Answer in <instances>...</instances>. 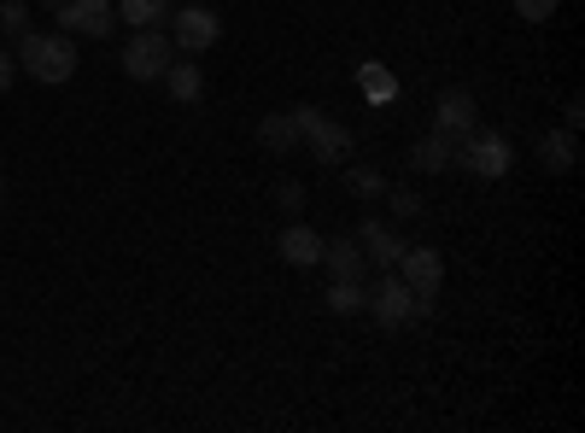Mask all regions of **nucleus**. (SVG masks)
I'll list each match as a JSON object with an SVG mask.
<instances>
[{
  "mask_svg": "<svg viewBox=\"0 0 585 433\" xmlns=\"http://www.w3.org/2000/svg\"><path fill=\"white\" fill-rule=\"evenodd\" d=\"M322 264H328V276L333 281H363V246L358 235H340V240H322Z\"/></svg>",
  "mask_w": 585,
  "mask_h": 433,
  "instance_id": "11",
  "label": "nucleus"
},
{
  "mask_svg": "<svg viewBox=\"0 0 585 433\" xmlns=\"http://www.w3.org/2000/svg\"><path fill=\"white\" fill-rule=\"evenodd\" d=\"M456 164H463L469 176L497 182V176L510 171V141L497 135V130H480V123H474V130L463 135V147H456Z\"/></svg>",
  "mask_w": 585,
  "mask_h": 433,
  "instance_id": "5",
  "label": "nucleus"
},
{
  "mask_svg": "<svg viewBox=\"0 0 585 433\" xmlns=\"http://www.w3.org/2000/svg\"><path fill=\"white\" fill-rule=\"evenodd\" d=\"M276 252L292 264V270H317L322 264V235L305 229V223H287V229L276 235Z\"/></svg>",
  "mask_w": 585,
  "mask_h": 433,
  "instance_id": "10",
  "label": "nucleus"
},
{
  "mask_svg": "<svg viewBox=\"0 0 585 433\" xmlns=\"http://www.w3.org/2000/svg\"><path fill=\"white\" fill-rule=\"evenodd\" d=\"M258 141H264V147L269 153H299V123H292V112H269L264 123H258Z\"/></svg>",
  "mask_w": 585,
  "mask_h": 433,
  "instance_id": "15",
  "label": "nucleus"
},
{
  "mask_svg": "<svg viewBox=\"0 0 585 433\" xmlns=\"http://www.w3.org/2000/svg\"><path fill=\"white\" fill-rule=\"evenodd\" d=\"M392 270H399V281L415 299H433L439 287H445V258H439L433 246H404V258L392 264Z\"/></svg>",
  "mask_w": 585,
  "mask_h": 433,
  "instance_id": "7",
  "label": "nucleus"
},
{
  "mask_svg": "<svg viewBox=\"0 0 585 433\" xmlns=\"http://www.w3.org/2000/svg\"><path fill=\"white\" fill-rule=\"evenodd\" d=\"M381 199L392 205V217H404V223H410V217H422V194H415V188H387Z\"/></svg>",
  "mask_w": 585,
  "mask_h": 433,
  "instance_id": "22",
  "label": "nucleus"
},
{
  "mask_svg": "<svg viewBox=\"0 0 585 433\" xmlns=\"http://www.w3.org/2000/svg\"><path fill=\"white\" fill-rule=\"evenodd\" d=\"M433 130L439 135H451V141H463L474 130V94L469 89H445L439 94V106H433Z\"/></svg>",
  "mask_w": 585,
  "mask_h": 433,
  "instance_id": "9",
  "label": "nucleus"
},
{
  "mask_svg": "<svg viewBox=\"0 0 585 433\" xmlns=\"http://www.w3.org/2000/svg\"><path fill=\"white\" fill-rule=\"evenodd\" d=\"M117 18H130L135 30H158L171 18V0H117Z\"/></svg>",
  "mask_w": 585,
  "mask_h": 433,
  "instance_id": "17",
  "label": "nucleus"
},
{
  "mask_svg": "<svg viewBox=\"0 0 585 433\" xmlns=\"http://www.w3.org/2000/svg\"><path fill=\"white\" fill-rule=\"evenodd\" d=\"M562 112H568V130H579V123H585V100L568 94V106H562Z\"/></svg>",
  "mask_w": 585,
  "mask_h": 433,
  "instance_id": "26",
  "label": "nucleus"
},
{
  "mask_svg": "<svg viewBox=\"0 0 585 433\" xmlns=\"http://www.w3.org/2000/svg\"><path fill=\"white\" fill-rule=\"evenodd\" d=\"M12 76H18V53H7V48H0V94L12 89Z\"/></svg>",
  "mask_w": 585,
  "mask_h": 433,
  "instance_id": "25",
  "label": "nucleus"
},
{
  "mask_svg": "<svg viewBox=\"0 0 585 433\" xmlns=\"http://www.w3.org/2000/svg\"><path fill=\"white\" fill-rule=\"evenodd\" d=\"M41 7H59V0H41Z\"/></svg>",
  "mask_w": 585,
  "mask_h": 433,
  "instance_id": "28",
  "label": "nucleus"
},
{
  "mask_svg": "<svg viewBox=\"0 0 585 433\" xmlns=\"http://www.w3.org/2000/svg\"><path fill=\"white\" fill-rule=\"evenodd\" d=\"M292 123H299V147L317 153V164H346L351 158V130L346 123L322 117L317 106H292Z\"/></svg>",
  "mask_w": 585,
  "mask_h": 433,
  "instance_id": "2",
  "label": "nucleus"
},
{
  "mask_svg": "<svg viewBox=\"0 0 585 433\" xmlns=\"http://www.w3.org/2000/svg\"><path fill=\"white\" fill-rule=\"evenodd\" d=\"M363 305H369V317L381 322V328H404L410 317H428V311H433V299H415L399 276L363 287Z\"/></svg>",
  "mask_w": 585,
  "mask_h": 433,
  "instance_id": "3",
  "label": "nucleus"
},
{
  "mask_svg": "<svg viewBox=\"0 0 585 433\" xmlns=\"http://www.w3.org/2000/svg\"><path fill=\"white\" fill-rule=\"evenodd\" d=\"M358 82L369 89V100H381V106H387L392 94H399V82H392V71H381V65H358Z\"/></svg>",
  "mask_w": 585,
  "mask_h": 433,
  "instance_id": "19",
  "label": "nucleus"
},
{
  "mask_svg": "<svg viewBox=\"0 0 585 433\" xmlns=\"http://www.w3.org/2000/svg\"><path fill=\"white\" fill-rule=\"evenodd\" d=\"M171 59H176V41L164 35V30H135L117 65H123V76H130V82H158L164 71H171Z\"/></svg>",
  "mask_w": 585,
  "mask_h": 433,
  "instance_id": "4",
  "label": "nucleus"
},
{
  "mask_svg": "<svg viewBox=\"0 0 585 433\" xmlns=\"http://www.w3.org/2000/svg\"><path fill=\"white\" fill-rule=\"evenodd\" d=\"M451 158H456V141L451 135H422L410 147V171H422V176H439V171H451Z\"/></svg>",
  "mask_w": 585,
  "mask_h": 433,
  "instance_id": "12",
  "label": "nucleus"
},
{
  "mask_svg": "<svg viewBox=\"0 0 585 433\" xmlns=\"http://www.w3.org/2000/svg\"><path fill=\"white\" fill-rule=\"evenodd\" d=\"M0 30H7L12 41L30 35V7H24V0H0Z\"/></svg>",
  "mask_w": 585,
  "mask_h": 433,
  "instance_id": "20",
  "label": "nucleus"
},
{
  "mask_svg": "<svg viewBox=\"0 0 585 433\" xmlns=\"http://www.w3.org/2000/svg\"><path fill=\"white\" fill-rule=\"evenodd\" d=\"M538 164H545L551 176H568L574 164H579V147H574V130H551V135H538Z\"/></svg>",
  "mask_w": 585,
  "mask_h": 433,
  "instance_id": "14",
  "label": "nucleus"
},
{
  "mask_svg": "<svg viewBox=\"0 0 585 433\" xmlns=\"http://www.w3.org/2000/svg\"><path fill=\"white\" fill-rule=\"evenodd\" d=\"M346 188H351V194H358V199H381V194H387V182H381V176H374V171H369V164H358V171H351V176H346Z\"/></svg>",
  "mask_w": 585,
  "mask_h": 433,
  "instance_id": "21",
  "label": "nucleus"
},
{
  "mask_svg": "<svg viewBox=\"0 0 585 433\" xmlns=\"http://www.w3.org/2000/svg\"><path fill=\"white\" fill-rule=\"evenodd\" d=\"M510 7H515V18H527V24H551L562 0H510Z\"/></svg>",
  "mask_w": 585,
  "mask_h": 433,
  "instance_id": "23",
  "label": "nucleus"
},
{
  "mask_svg": "<svg viewBox=\"0 0 585 433\" xmlns=\"http://www.w3.org/2000/svg\"><path fill=\"white\" fill-rule=\"evenodd\" d=\"M158 82L171 89L176 106H194V100L205 94V71H199V65H176V59H171V71H164Z\"/></svg>",
  "mask_w": 585,
  "mask_h": 433,
  "instance_id": "16",
  "label": "nucleus"
},
{
  "mask_svg": "<svg viewBox=\"0 0 585 433\" xmlns=\"http://www.w3.org/2000/svg\"><path fill=\"white\" fill-rule=\"evenodd\" d=\"M53 18H59V30H65V35H89V41H100V35H112L117 7H112V0H59Z\"/></svg>",
  "mask_w": 585,
  "mask_h": 433,
  "instance_id": "6",
  "label": "nucleus"
},
{
  "mask_svg": "<svg viewBox=\"0 0 585 433\" xmlns=\"http://www.w3.org/2000/svg\"><path fill=\"white\" fill-rule=\"evenodd\" d=\"M276 199H281V212H299V205H305V188H299V182H281Z\"/></svg>",
  "mask_w": 585,
  "mask_h": 433,
  "instance_id": "24",
  "label": "nucleus"
},
{
  "mask_svg": "<svg viewBox=\"0 0 585 433\" xmlns=\"http://www.w3.org/2000/svg\"><path fill=\"white\" fill-rule=\"evenodd\" d=\"M328 311L358 317V311H363V281H333V287H328Z\"/></svg>",
  "mask_w": 585,
  "mask_h": 433,
  "instance_id": "18",
  "label": "nucleus"
},
{
  "mask_svg": "<svg viewBox=\"0 0 585 433\" xmlns=\"http://www.w3.org/2000/svg\"><path fill=\"white\" fill-rule=\"evenodd\" d=\"M171 24H176V48L182 53H212L217 35H223V18L212 7H176Z\"/></svg>",
  "mask_w": 585,
  "mask_h": 433,
  "instance_id": "8",
  "label": "nucleus"
},
{
  "mask_svg": "<svg viewBox=\"0 0 585 433\" xmlns=\"http://www.w3.org/2000/svg\"><path fill=\"white\" fill-rule=\"evenodd\" d=\"M18 71H30L35 82H48V89H59V82H71L76 71V35L65 30H53V35H18Z\"/></svg>",
  "mask_w": 585,
  "mask_h": 433,
  "instance_id": "1",
  "label": "nucleus"
},
{
  "mask_svg": "<svg viewBox=\"0 0 585 433\" xmlns=\"http://www.w3.org/2000/svg\"><path fill=\"white\" fill-rule=\"evenodd\" d=\"M0 199H7V176H0Z\"/></svg>",
  "mask_w": 585,
  "mask_h": 433,
  "instance_id": "27",
  "label": "nucleus"
},
{
  "mask_svg": "<svg viewBox=\"0 0 585 433\" xmlns=\"http://www.w3.org/2000/svg\"><path fill=\"white\" fill-rule=\"evenodd\" d=\"M358 246H363L369 264H381V270H392V264L404 258V240L392 235L387 223H363V229H358Z\"/></svg>",
  "mask_w": 585,
  "mask_h": 433,
  "instance_id": "13",
  "label": "nucleus"
}]
</instances>
